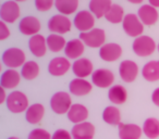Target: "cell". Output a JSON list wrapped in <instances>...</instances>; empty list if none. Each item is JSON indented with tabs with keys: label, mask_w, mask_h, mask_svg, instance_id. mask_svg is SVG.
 I'll use <instances>...</instances> for the list:
<instances>
[{
	"label": "cell",
	"mask_w": 159,
	"mask_h": 139,
	"mask_svg": "<svg viewBox=\"0 0 159 139\" xmlns=\"http://www.w3.org/2000/svg\"><path fill=\"white\" fill-rule=\"evenodd\" d=\"M95 126L89 122L75 124L71 130L73 139H93L95 136Z\"/></svg>",
	"instance_id": "obj_15"
},
{
	"label": "cell",
	"mask_w": 159,
	"mask_h": 139,
	"mask_svg": "<svg viewBox=\"0 0 159 139\" xmlns=\"http://www.w3.org/2000/svg\"><path fill=\"white\" fill-rule=\"evenodd\" d=\"M47 39V47L51 52H60L61 50H64L66 46V41L63 36L58 35V34H52L49 35Z\"/></svg>",
	"instance_id": "obj_31"
},
{
	"label": "cell",
	"mask_w": 159,
	"mask_h": 139,
	"mask_svg": "<svg viewBox=\"0 0 159 139\" xmlns=\"http://www.w3.org/2000/svg\"><path fill=\"white\" fill-rule=\"evenodd\" d=\"M148 1H149L150 6L155 8H159V0H148Z\"/></svg>",
	"instance_id": "obj_40"
},
{
	"label": "cell",
	"mask_w": 159,
	"mask_h": 139,
	"mask_svg": "<svg viewBox=\"0 0 159 139\" xmlns=\"http://www.w3.org/2000/svg\"><path fill=\"white\" fill-rule=\"evenodd\" d=\"M122 48L120 45L116 42L105 44L102 48H99V57L106 62H115L121 58Z\"/></svg>",
	"instance_id": "obj_12"
},
{
	"label": "cell",
	"mask_w": 159,
	"mask_h": 139,
	"mask_svg": "<svg viewBox=\"0 0 159 139\" xmlns=\"http://www.w3.org/2000/svg\"><path fill=\"white\" fill-rule=\"evenodd\" d=\"M51 139H73L72 134L66 129H58L52 134Z\"/></svg>",
	"instance_id": "obj_36"
},
{
	"label": "cell",
	"mask_w": 159,
	"mask_h": 139,
	"mask_svg": "<svg viewBox=\"0 0 159 139\" xmlns=\"http://www.w3.org/2000/svg\"><path fill=\"white\" fill-rule=\"evenodd\" d=\"M16 2H23V1H26V0H14Z\"/></svg>",
	"instance_id": "obj_43"
},
{
	"label": "cell",
	"mask_w": 159,
	"mask_h": 139,
	"mask_svg": "<svg viewBox=\"0 0 159 139\" xmlns=\"http://www.w3.org/2000/svg\"><path fill=\"white\" fill-rule=\"evenodd\" d=\"M39 74V65L35 61H26L21 68V75L27 80H33Z\"/></svg>",
	"instance_id": "obj_32"
},
{
	"label": "cell",
	"mask_w": 159,
	"mask_h": 139,
	"mask_svg": "<svg viewBox=\"0 0 159 139\" xmlns=\"http://www.w3.org/2000/svg\"><path fill=\"white\" fill-rule=\"evenodd\" d=\"M124 11L123 8L119 5H112L107 14L105 15L106 20L108 22L112 23V24H119V23L123 22L124 20Z\"/></svg>",
	"instance_id": "obj_33"
},
{
	"label": "cell",
	"mask_w": 159,
	"mask_h": 139,
	"mask_svg": "<svg viewBox=\"0 0 159 139\" xmlns=\"http://www.w3.org/2000/svg\"><path fill=\"white\" fill-rule=\"evenodd\" d=\"M132 48L135 54L139 57H148L152 55L156 50V42L149 36L142 35L134 39Z\"/></svg>",
	"instance_id": "obj_3"
},
{
	"label": "cell",
	"mask_w": 159,
	"mask_h": 139,
	"mask_svg": "<svg viewBox=\"0 0 159 139\" xmlns=\"http://www.w3.org/2000/svg\"><path fill=\"white\" fill-rule=\"evenodd\" d=\"M122 27L126 35H129L130 37H139L144 32V24L139 20V15L133 13H129L124 16Z\"/></svg>",
	"instance_id": "obj_5"
},
{
	"label": "cell",
	"mask_w": 159,
	"mask_h": 139,
	"mask_svg": "<svg viewBox=\"0 0 159 139\" xmlns=\"http://www.w3.org/2000/svg\"><path fill=\"white\" fill-rule=\"evenodd\" d=\"M94 16L95 15L91 11H86V10L80 11L75 15L74 20H73V24L81 33L89 32L93 29L94 25H95V18Z\"/></svg>",
	"instance_id": "obj_10"
},
{
	"label": "cell",
	"mask_w": 159,
	"mask_h": 139,
	"mask_svg": "<svg viewBox=\"0 0 159 139\" xmlns=\"http://www.w3.org/2000/svg\"><path fill=\"white\" fill-rule=\"evenodd\" d=\"M85 44L81 39H72L66 42V46L64 48V53L68 59L77 60L81 58V55L84 53Z\"/></svg>",
	"instance_id": "obj_23"
},
{
	"label": "cell",
	"mask_w": 159,
	"mask_h": 139,
	"mask_svg": "<svg viewBox=\"0 0 159 139\" xmlns=\"http://www.w3.org/2000/svg\"><path fill=\"white\" fill-rule=\"evenodd\" d=\"M108 98L113 104H123L128 99V91L122 85H113L109 88Z\"/></svg>",
	"instance_id": "obj_26"
},
{
	"label": "cell",
	"mask_w": 159,
	"mask_h": 139,
	"mask_svg": "<svg viewBox=\"0 0 159 139\" xmlns=\"http://www.w3.org/2000/svg\"><path fill=\"white\" fill-rule=\"evenodd\" d=\"M55 7L60 14L70 15L76 11L79 7V0H56Z\"/></svg>",
	"instance_id": "obj_30"
},
{
	"label": "cell",
	"mask_w": 159,
	"mask_h": 139,
	"mask_svg": "<svg viewBox=\"0 0 159 139\" xmlns=\"http://www.w3.org/2000/svg\"><path fill=\"white\" fill-rule=\"evenodd\" d=\"M92 88H93L92 84L84 78H74L69 84L70 93L76 97H83V96L89 95L92 91Z\"/></svg>",
	"instance_id": "obj_18"
},
{
	"label": "cell",
	"mask_w": 159,
	"mask_h": 139,
	"mask_svg": "<svg viewBox=\"0 0 159 139\" xmlns=\"http://www.w3.org/2000/svg\"><path fill=\"white\" fill-rule=\"evenodd\" d=\"M72 67L68 58L57 57L50 60L48 64V72L52 76H62Z\"/></svg>",
	"instance_id": "obj_13"
},
{
	"label": "cell",
	"mask_w": 159,
	"mask_h": 139,
	"mask_svg": "<svg viewBox=\"0 0 159 139\" xmlns=\"http://www.w3.org/2000/svg\"><path fill=\"white\" fill-rule=\"evenodd\" d=\"M56 0H35V7L38 11L40 12H46L55 6Z\"/></svg>",
	"instance_id": "obj_35"
},
{
	"label": "cell",
	"mask_w": 159,
	"mask_h": 139,
	"mask_svg": "<svg viewBox=\"0 0 159 139\" xmlns=\"http://www.w3.org/2000/svg\"><path fill=\"white\" fill-rule=\"evenodd\" d=\"M19 29L23 35H37L40 31V22L35 16H25L19 23Z\"/></svg>",
	"instance_id": "obj_16"
},
{
	"label": "cell",
	"mask_w": 159,
	"mask_h": 139,
	"mask_svg": "<svg viewBox=\"0 0 159 139\" xmlns=\"http://www.w3.org/2000/svg\"><path fill=\"white\" fill-rule=\"evenodd\" d=\"M10 36V31L7 26V23L0 21V40L7 39Z\"/></svg>",
	"instance_id": "obj_37"
},
{
	"label": "cell",
	"mask_w": 159,
	"mask_h": 139,
	"mask_svg": "<svg viewBox=\"0 0 159 139\" xmlns=\"http://www.w3.org/2000/svg\"><path fill=\"white\" fill-rule=\"evenodd\" d=\"M152 103L156 104L157 106H159V87L152 91Z\"/></svg>",
	"instance_id": "obj_38"
},
{
	"label": "cell",
	"mask_w": 159,
	"mask_h": 139,
	"mask_svg": "<svg viewBox=\"0 0 159 139\" xmlns=\"http://www.w3.org/2000/svg\"><path fill=\"white\" fill-rule=\"evenodd\" d=\"M20 7L14 0H9V1L3 2L0 9L1 21L6 23H14L20 18Z\"/></svg>",
	"instance_id": "obj_9"
},
{
	"label": "cell",
	"mask_w": 159,
	"mask_h": 139,
	"mask_svg": "<svg viewBox=\"0 0 159 139\" xmlns=\"http://www.w3.org/2000/svg\"><path fill=\"white\" fill-rule=\"evenodd\" d=\"M143 134L148 139H157L159 137V119L148 117L143 124Z\"/></svg>",
	"instance_id": "obj_28"
},
{
	"label": "cell",
	"mask_w": 159,
	"mask_h": 139,
	"mask_svg": "<svg viewBox=\"0 0 159 139\" xmlns=\"http://www.w3.org/2000/svg\"><path fill=\"white\" fill-rule=\"evenodd\" d=\"M80 39L89 48H102L106 41V33L102 28H93L80 34Z\"/></svg>",
	"instance_id": "obj_4"
},
{
	"label": "cell",
	"mask_w": 159,
	"mask_h": 139,
	"mask_svg": "<svg viewBox=\"0 0 159 139\" xmlns=\"http://www.w3.org/2000/svg\"><path fill=\"white\" fill-rule=\"evenodd\" d=\"M112 6L111 0H91L89 1V11L97 19H102L107 14Z\"/></svg>",
	"instance_id": "obj_24"
},
{
	"label": "cell",
	"mask_w": 159,
	"mask_h": 139,
	"mask_svg": "<svg viewBox=\"0 0 159 139\" xmlns=\"http://www.w3.org/2000/svg\"><path fill=\"white\" fill-rule=\"evenodd\" d=\"M6 103H7L8 110L12 113H16V114L24 112L30 106L27 96L19 90H14L11 93H9Z\"/></svg>",
	"instance_id": "obj_1"
},
{
	"label": "cell",
	"mask_w": 159,
	"mask_h": 139,
	"mask_svg": "<svg viewBox=\"0 0 159 139\" xmlns=\"http://www.w3.org/2000/svg\"><path fill=\"white\" fill-rule=\"evenodd\" d=\"M102 119L107 124L112 126H119L121 124V113L115 106H109L102 112Z\"/></svg>",
	"instance_id": "obj_29"
},
{
	"label": "cell",
	"mask_w": 159,
	"mask_h": 139,
	"mask_svg": "<svg viewBox=\"0 0 159 139\" xmlns=\"http://www.w3.org/2000/svg\"><path fill=\"white\" fill-rule=\"evenodd\" d=\"M72 106V99L70 93L66 91H58L51 97L50 108L56 114H66Z\"/></svg>",
	"instance_id": "obj_2"
},
{
	"label": "cell",
	"mask_w": 159,
	"mask_h": 139,
	"mask_svg": "<svg viewBox=\"0 0 159 139\" xmlns=\"http://www.w3.org/2000/svg\"><path fill=\"white\" fill-rule=\"evenodd\" d=\"M128 1L131 3H134V5H137V3H142L144 0H128Z\"/></svg>",
	"instance_id": "obj_41"
},
{
	"label": "cell",
	"mask_w": 159,
	"mask_h": 139,
	"mask_svg": "<svg viewBox=\"0 0 159 139\" xmlns=\"http://www.w3.org/2000/svg\"><path fill=\"white\" fill-rule=\"evenodd\" d=\"M21 76L22 75L16 70H13V68L7 70L3 72L1 78H0L1 87H3L5 89H14L20 84Z\"/></svg>",
	"instance_id": "obj_22"
},
{
	"label": "cell",
	"mask_w": 159,
	"mask_h": 139,
	"mask_svg": "<svg viewBox=\"0 0 159 139\" xmlns=\"http://www.w3.org/2000/svg\"><path fill=\"white\" fill-rule=\"evenodd\" d=\"M8 139H20V138H19V137H9V138H8Z\"/></svg>",
	"instance_id": "obj_42"
},
{
	"label": "cell",
	"mask_w": 159,
	"mask_h": 139,
	"mask_svg": "<svg viewBox=\"0 0 159 139\" xmlns=\"http://www.w3.org/2000/svg\"><path fill=\"white\" fill-rule=\"evenodd\" d=\"M115 80V74L108 68H98L92 74V82L98 88H110Z\"/></svg>",
	"instance_id": "obj_8"
},
{
	"label": "cell",
	"mask_w": 159,
	"mask_h": 139,
	"mask_svg": "<svg viewBox=\"0 0 159 139\" xmlns=\"http://www.w3.org/2000/svg\"><path fill=\"white\" fill-rule=\"evenodd\" d=\"M137 15H139V20L142 21V23L146 26H152L154 24H156L159 18L157 9L150 5L142 6L139 9Z\"/></svg>",
	"instance_id": "obj_17"
},
{
	"label": "cell",
	"mask_w": 159,
	"mask_h": 139,
	"mask_svg": "<svg viewBox=\"0 0 159 139\" xmlns=\"http://www.w3.org/2000/svg\"><path fill=\"white\" fill-rule=\"evenodd\" d=\"M45 115V108L40 103H34L29 106L25 113V119L30 124H38Z\"/></svg>",
	"instance_id": "obj_25"
},
{
	"label": "cell",
	"mask_w": 159,
	"mask_h": 139,
	"mask_svg": "<svg viewBox=\"0 0 159 139\" xmlns=\"http://www.w3.org/2000/svg\"><path fill=\"white\" fill-rule=\"evenodd\" d=\"M157 49H158V52H159V44H158V47H157Z\"/></svg>",
	"instance_id": "obj_44"
},
{
	"label": "cell",
	"mask_w": 159,
	"mask_h": 139,
	"mask_svg": "<svg viewBox=\"0 0 159 139\" xmlns=\"http://www.w3.org/2000/svg\"><path fill=\"white\" fill-rule=\"evenodd\" d=\"M29 48L35 57L42 58L47 52V39L43 35H34L29 40Z\"/></svg>",
	"instance_id": "obj_19"
},
{
	"label": "cell",
	"mask_w": 159,
	"mask_h": 139,
	"mask_svg": "<svg viewBox=\"0 0 159 139\" xmlns=\"http://www.w3.org/2000/svg\"><path fill=\"white\" fill-rule=\"evenodd\" d=\"M89 109L81 103L72 104V106H71V109L69 110V112L66 113L69 121L74 124L85 122L87 119V117H89Z\"/></svg>",
	"instance_id": "obj_21"
},
{
	"label": "cell",
	"mask_w": 159,
	"mask_h": 139,
	"mask_svg": "<svg viewBox=\"0 0 159 139\" xmlns=\"http://www.w3.org/2000/svg\"><path fill=\"white\" fill-rule=\"evenodd\" d=\"M8 96L6 93V89L3 87H1V99H0V103H3V102H7Z\"/></svg>",
	"instance_id": "obj_39"
},
{
	"label": "cell",
	"mask_w": 159,
	"mask_h": 139,
	"mask_svg": "<svg viewBox=\"0 0 159 139\" xmlns=\"http://www.w3.org/2000/svg\"><path fill=\"white\" fill-rule=\"evenodd\" d=\"M120 139H141L143 134V128L136 124L121 123L118 126Z\"/></svg>",
	"instance_id": "obj_20"
},
{
	"label": "cell",
	"mask_w": 159,
	"mask_h": 139,
	"mask_svg": "<svg viewBox=\"0 0 159 139\" xmlns=\"http://www.w3.org/2000/svg\"><path fill=\"white\" fill-rule=\"evenodd\" d=\"M72 22L66 15L63 14H56L48 21V29L52 34L63 35L71 31Z\"/></svg>",
	"instance_id": "obj_7"
},
{
	"label": "cell",
	"mask_w": 159,
	"mask_h": 139,
	"mask_svg": "<svg viewBox=\"0 0 159 139\" xmlns=\"http://www.w3.org/2000/svg\"><path fill=\"white\" fill-rule=\"evenodd\" d=\"M119 75L123 82H134L139 75V65L134 61L124 60L119 65Z\"/></svg>",
	"instance_id": "obj_11"
},
{
	"label": "cell",
	"mask_w": 159,
	"mask_h": 139,
	"mask_svg": "<svg viewBox=\"0 0 159 139\" xmlns=\"http://www.w3.org/2000/svg\"><path fill=\"white\" fill-rule=\"evenodd\" d=\"M142 75L147 82H157L159 80V61L152 60L143 66Z\"/></svg>",
	"instance_id": "obj_27"
},
{
	"label": "cell",
	"mask_w": 159,
	"mask_h": 139,
	"mask_svg": "<svg viewBox=\"0 0 159 139\" xmlns=\"http://www.w3.org/2000/svg\"><path fill=\"white\" fill-rule=\"evenodd\" d=\"M52 136L48 130L44 129V128H35L33 129L29 135L27 139H51Z\"/></svg>",
	"instance_id": "obj_34"
},
{
	"label": "cell",
	"mask_w": 159,
	"mask_h": 139,
	"mask_svg": "<svg viewBox=\"0 0 159 139\" xmlns=\"http://www.w3.org/2000/svg\"><path fill=\"white\" fill-rule=\"evenodd\" d=\"M72 71L77 78H85L94 73V65L87 58H80L72 64Z\"/></svg>",
	"instance_id": "obj_14"
},
{
	"label": "cell",
	"mask_w": 159,
	"mask_h": 139,
	"mask_svg": "<svg viewBox=\"0 0 159 139\" xmlns=\"http://www.w3.org/2000/svg\"><path fill=\"white\" fill-rule=\"evenodd\" d=\"M2 62L9 68H18L26 62L25 53L20 48H9L3 52Z\"/></svg>",
	"instance_id": "obj_6"
}]
</instances>
